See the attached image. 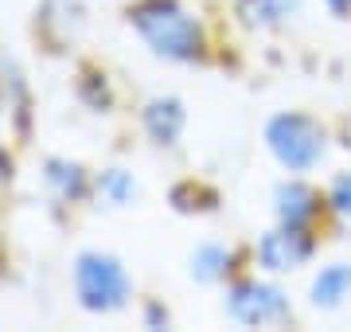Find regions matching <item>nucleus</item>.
<instances>
[{"instance_id": "obj_1", "label": "nucleus", "mask_w": 351, "mask_h": 332, "mask_svg": "<svg viewBox=\"0 0 351 332\" xmlns=\"http://www.w3.org/2000/svg\"><path fill=\"white\" fill-rule=\"evenodd\" d=\"M129 24L137 27V36L149 43L152 55L172 59V63H188L203 47L195 16L176 0H141L137 8H129Z\"/></svg>"}, {"instance_id": "obj_2", "label": "nucleus", "mask_w": 351, "mask_h": 332, "mask_svg": "<svg viewBox=\"0 0 351 332\" xmlns=\"http://www.w3.org/2000/svg\"><path fill=\"white\" fill-rule=\"evenodd\" d=\"M75 294L90 313H113L129 301V274L113 254L86 250L75 262Z\"/></svg>"}, {"instance_id": "obj_3", "label": "nucleus", "mask_w": 351, "mask_h": 332, "mask_svg": "<svg viewBox=\"0 0 351 332\" xmlns=\"http://www.w3.org/2000/svg\"><path fill=\"white\" fill-rule=\"evenodd\" d=\"M265 145L289 172H308L324 156V129L304 114H277L265 126Z\"/></svg>"}, {"instance_id": "obj_4", "label": "nucleus", "mask_w": 351, "mask_h": 332, "mask_svg": "<svg viewBox=\"0 0 351 332\" xmlns=\"http://www.w3.org/2000/svg\"><path fill=\"white\" fill-rule=\"evenodd\" d=\"M226 313L239 320V324H269V320H281L289 313V301L277 285H265V281H239V285L226 294Z\"/></svg>"}, {"instance_id": "obj_5", "label": "nucleus", "mask_w": 351, "mask_h": 332, "mask_svg": "<svg viewBox=\"0 0 351 332\" xmlns=\"http://www.w3.org/2000/svg\"><path fill=\"white\" fill-rule=\"evenodd\" d=\"M313 254V243L301 235V227H281V230H269L262 235V243H258V262L265 270H297L304 258Z\"/></svg>"}, {"instance_id": "obj_6", "label": "nucleus", "mask_w": 351, "mask_h": 332, "mask_svg": "<svg viewBox=\"0 0 351 332\" xmlns=\"http://www.w3.org/2000/svg\"><path fill=\"white\" fill-rule=\"evenodd\" d=\"M274 211H277V219H281V227H304V223L316 215V195H313V188H304L301 180L277 184Z\"/></svg>"}, {"instance_id": "obj_7", "label": "nucleus", "mask_w": 351, "mask_h": 332, "mask_svg": "<svg viewBox=\"0 0 351 332\" xmlns=\"http://www.w3.org/2000/svg\"><path fill=\"white\" fill-rule=\"evenodd\" d=\"M145 129L152 133L156 145H172L184 133V106L176 98H152L145 106Z\"/></svg>"}, {"instance_id": "obj_8", "label": "nucleus", "mask_w": 351, "mask_h": 332, "mask_svg": "<svg viewBox=\"0 0 351 332\" xmlns=\"http://www.w3.org/2000/svg\"><path fill=\"white\" fill-rule=\"evenodd\" d=\"M348 294H351V262H332V266H324L313 278V289H308L316 309H336Z\"/></svg>"}, {"instance_id": "obj_9", "label": "nucleus", "mask_w": 351, "mask_h": 332, "mask_svg": "<svg viewBox=\"0 0 351 332\" xmlns=\"http://www.w3.org/2000/svg\"><path fill=\"white\" fill-rule=\"evenodd\" d=\"M226 266H230V250L219 243H203L195 246V254H191V274L199 281H219L226 274Z\"/></svg>"}, {"instance_id": "obj_10", "label": "nucleus", "mask_w": 351, "mask_h": 332, "mask_svg": "<svg viewBox=\"0 0 351 332\" xmlns=\"http://www.w3.org/2000/svg\"><path fill=\"white\" fill-rule=\"evenodd\" d=\"M98 192H101L106 204L125 207V204H133V195H137V180H133V172H125V168H110V172L98 176Z\"/></svg>"}, {"instance_id": "obj_11", "label": "nucleus", "mask_w": 351, "mask_h": 332, "mask_svg": "<svg viewBox=\"0 0 351 332\" xmlns=\"http://www.w3.org/2000/svg\"><path fill=\"white\" fill-rule=\"evenodd\" d=\"M293 0H242V16L250 24H281Z\"/></svg>"}, {"instance_id": "obj_12", "label": "nucleus", "mask_w": 351, "mask_h": 332, "mask_svg": "<svg viewBox=\"0 0 351 332\" xmlns=\"http://www.w3.org/2000/svg\"><path fill=\"white\" fill-rule=\"evenodd\" d=\"M47 168H51L47 180H51V184H59V192H63V195H78V192H82V168H78V165L51 161Z\"/></svg>"}, {"instance_id": "obj_13", "label": "nucleus", "mask_w": 351, "mask_h": 332, "mask_svg": "<svg viewBox=\"0 0 351 332\" xmlns=\"http://www.w3.org/2000/svg\"><path fill=\"white\" fill-rule=\"evenodd\" d=\"M332 207H336L339 215L351 219V172H348V176H339L336 184H332Z\"/></svg>"}, {"instance_id": "obj_14", "label": "nucleus", "mask_w": 351, "mask_h": 332, "mask_svg": "<svg viewBox=\"0 0 351 332\" xmlns=\"http://www.w3.org/2000/svg\"><path fill=\"white\" fill-rule=\"evenodd\" d=\"M328 4H332L336 12H348V8H351V0H328Z\"/></svg>"}]
</instances>
